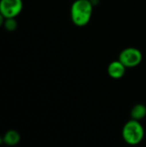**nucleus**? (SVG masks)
Wrapping results in <instances>:
<instances>
[{
  "label": "nucleus",
  "mask_w": 146,
  "mask_h": 147,
  "mask_svg": "<svg viewBox=\"0 0 146 147\" xmlns=\"http://www.w3.org/2000/svg\"><path fill=\"white\" fill-rule=\"evenodd\" d=\"M4 20H5V18L3 16V15L0 13V27H2V26H3V22H4Z\"/></svg>",
  "instance_id": "9"
},
{
  "label": "nucleus",
  "mask_w": 146,
  "mask_h": 147,
  "mask_svg": "<svg viewBox=\"0 0 146 147\" xmlns=\"http://www.w3.org/2000/svg\"><path fill=\"white\" fill-rule=\"evenodd\" d=\"M126 67L118 59L112 61L108 66V73L109 77L114 79H120L126 74Z\"/></svg>",
  "instance_id": "5"
},
{
  "label": "nucleus",
  "mask_w": 146,
  "mask_h": 147,
  "mask_svg": "<svg viewBox=\"0 0 146 147\" xmlns=\"http://www.w3.org/2000/svg\"><path fill=\"white\" fill-rule=\"evenodd\" d=\"M118 59L126 68H133L136 67L141 63L143 59V54L139 48L126 47L120 52Z\"/></svg>",
  "instance_id": "3"
},
{
  "label": "nucleus",
  "mask_w": 146,
  "mask_h": 147,
  "mask_svg": "<svg viewBox=\"0 0 146 147\" xmlns=\"http://www.w3.org/2000/svg\"><path fill=\"white\" fill-rule=\"evenodd\" d=\"M3 26L8 31H14L17 27V22L15 18H8L4 20Z\"/></svg>",
  "instance_id": "8"
},
{
  "label": "nucleus",
  "mask_w": 146,
  "mask_h": 147,
  "mask_svg": "<svg viewBox=\"0 0 146 147\" xmlns=\"http://www.w3.org/2000/svg\"><path fill=\"white\" fill-rule=\"evenodd\" d=\"M93 6L89 0H76L71 7L72 22L78 27L87 25L92 16Z\"/></svg>",
  "instance_id": "1"
},
{
  "label": "nucleus",
  "mask_w": 146,
  "mask_h": 147,
  "mask_svg": "<svg viewBox=\"0 0 146 147\" xmlns=\"http://www.w3.org/2000/svg\"><path fill=\"white\" fill-rule=\"evenodd\" d=\"M3 141L6 145L10 146H15L20 141V134L15 130H9L4 134Z\"/></svg>",
  "instance_id": "6"
},
{
  "label": "nucleus",
  "mask_w": 146,
  "mask_h": 147,
  "mask_svg": "<svg viewBox=\"0 0 146 147\" xmlns=\"http://www.w3.org/2000/svg\"><path fill=\"white\" fill-rule=\"evenodd\" d=\"M22 7V0H0V13L5 19L16 17Z\"/></svg>",
  "instance_id": "4"
},
{
  "label": "nucleus",
  "mask_w": 146,
  "mask_h": 147,
  "mask_svg": "<svg viewBox=\"0 0 146 147\" xmlns=\"http://www.w3.org/2000/svg\"><path fill=\"white\" fill-rule=\"evenodd\" d=\"M145 129L139 121L130 120L122 129V137L126 143L131 146L139 145L144 139Z\"/></svg>",
  "instance_id": "2"
},
{
  "label": "nucleus",
  "mask_w": 146,
  "mask_h": 147,
  "mask_svg": "<svg viewBox=\"0 0 146 147\" xmlns=\"http://www.w3.org/2000/svg\"><path fill=\"white\" fill-rule=\"evenodd\" d=\"M131 116L133 120L140 121L146 116V107L145 105L139 103L136 104L131 110Z\"/></svg>",
  "instance_id": "7"
}]
</instances>
